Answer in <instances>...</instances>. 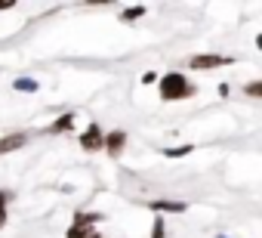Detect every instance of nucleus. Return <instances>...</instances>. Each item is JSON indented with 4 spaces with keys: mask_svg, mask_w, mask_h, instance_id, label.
Instances as JSON below:
<instances>
[{
    "mask_svg": "<svg viewBox=\"0 0 262 238\" xmlns=\"http://www.w3.org/2000/svg\"><path fill=\"white\" fill-rule=\"evenodd\" d=\"M158 87H161V99H164V102H179V99H188V96L198 93V87H194L182 71H167V74L158 81Z\"/></svg>",
    "mask_w": 262,
    "mask_h": 238,
    "instance_id": "nucleus-1",
    "label": "nucleus"
},
{
    "mask_svg": "<svg viewBox=\"0 0 262 238\" xmlns=\"http://www.w3.org/2000/svg\"><path fill=\"white\" fill-rule=\"evenodd\" d=\"M96 220H102L99 213H74V223L68 226V238H99L96 232H93V223Z\"/></svg>",
    "mask_w": 262,
    "mask_h": 238,
    "instance_id": "nucleus-2",
    "label": "nucleus"
},
{
    "mask_svg": "<svg viewBox=\"0 0 262 238\" xmlns=\"http://www.w3.org/2000/svg\"><path fill=\"white\" fill-rule=\"evenodd\" d=\"M231 62H234L231 56H219V53H201V56H191V59H188V68H191V71H210V68L231 65Z\"/></svg>",
    "mask_w": 262,
    "mask_h": 238,
    "instance_id": "nucleus-3",
    "label": "nucleus"
},
{
    "mask_svg": "<svg viewBox=\"0 0 262 238\" xmlns=\"http://www.w3.org/2000/svg\"><path fill=\"white\" fill-rule=\"evenodd\" d=\"M102 140H105L102 127H99V124H90V127L80 133V149H83V152H102Z\"/></svg>",
    "mask_w": 262,
    "mask_h": 238,
    "instance_id": "nucleus-4",
    "label": "nucleus"
},
{
    "mask_svg": "<svg viewBox=\"0 0 262 238\" xmlns=\"http://www.w3.org/2000/svg\"><path fill=\"white\" fill-rule=\"evenodd\" d=\"M102 149H105L108 158H120L123 149H126V133H123V130H111V133L102 140Z\"/></svg>",
    "mask_w": 262,
    "mask_h": 238,
    "instance_id": "nucleus-5",
    "label": "nucleus"
},
{
    "mask_svg": "<svg viewBox=\"0 0 262 238\" xmlns=\"http://www.w3.org/2000/svg\"><path fill=\"white\" fill-rule=\"evenodd\" d=\"M25 143H28V133H25V130L0 136V158H4V155H10V152H19V149H22Z\"/></svg>",
    "mask_w": 262,
    "mask_h": 238,
    "instance_id": "nucleus-6",
    "label": "nucleus"
},
{
    "mask_svg": "<svg viewBox=\"0 0 262 238\" xmlns=\"http://www.w3.org/2000/svg\"><path fill=\"white\" fill-rule=\"evenodd\" d=\"M148 207L155 210V213H185V201H173V198H155V201H148Z\"/></svg>",
    "mask_w": 262,
    "mask_h": 238,
    "instance_id": "nucleus-7",
    "label": "nucleus"
},
{
    "mask_svg": "<svg viewBox=\"0 0 262 238\" xmlns=\"http://www.w3.org/2000/svg\"><path fill=\"white\" fill-rule=\"evenodd\" d=\"M71 127H74V114H62V117H56V121L47 127V133H53V136H56V133H68Z\"/></svg>",
    "mask_w": 262,
    "mask_h": 238,
    "instance_id": "nucleus-8",
    "label": "nucleus"
},
{
    "mask_svg": "<svg viewBox=\"0 0 262 238\" xmlns=\"http://www.w3.org/2000/svg\"><path fill=\"white\" fill-rule=\"evenodd\" d=\"M16 195L10 192V189H0V229L7 226V220H10V201H13Z\"/></svg>",
    "mask_w": 262,
    "mask_h": 238,
    "instance_id": "nucleus-9",
    "label": "nucleus"
},
{
    "mask_svg": "<svg viewBox=\"0 0 262 238\" xmlns=\"http://www.w3.org/2000/svg\"><path fill=\"white\" fill-rule=\"evenodd\" d=\"M194 152V146H176V149H161V155H167V158H182V155H191Z\"/></svg>",
    "mask_w": 262,
    "mask_h": 238,
    "instance_id": "nucleus-10",
    "label": "nucleus"
},
{
    "mask_svg": "<svg viewBox=\"0 0 262 238\" xmlns=\"http://www.w3.org/2000/svg\"><path fill=\"white\" fill-rule=\"evenodd\" d=\"M145 16V7H129L120 13V22H133V19H142Z\"/></svg>",
    "mask_w": 262,
    "mask_h": 238,
    "instance_id": "nucleus-11",
    "label": "nucleus"
},
{
    "mask_svg": "<svg viewBox=\"0 0 262 238\" xmlns=\"http://www.w3.org/2000/svg\"><path fill=\"white\" fill-rule=\"evenodd\" d=\"M151 238H167V226H164V216H158V220H155V226H151Z\"/></svg>",
    "mask_w": 262,
    "mask_h": 238,
    "instance_id": "nucleus-12",
    "label": "nucleus"
},
{
    "mask_svg": "<svg viewBox=\"0 0 262 238\" xmlns=\"http://www.w3.org/2000/svg\"><path fill=\"white\" fill-rule=\"evenodd\" d=\"M16 90H25V93H34V90H37V81H28V77H19V81H16Z\"/></svg>",
    "mask_w": 262,
    "mask_h": 238,
    "instance_id": "nucleus-13",
    "label": "nucleus"
},
{
    "mask_svg": "<svg viewBox=\"0 0 262 238\" xmlns=\"http://www.w3.org/2000/svg\"><path fill=\"white\" fill-rule=\"evenodd\" d=\"M244 93L253 96V99H259V93H262V81H250V84L244 87Z\"/></svg>",
    "mask_w": 262,
    "mask_h": 238,
    "instance_id": "nucleus-14",
    "label": "nucleus"
},
{
    "mask_svg": "<svg viewBox=\"0 0 262 238\" xmlns=\"http://www.w3.org/2000/svg\"><path fill=\"white\" fill-rule=\"evenodd\" d=\"M155 81H158V74H155V71H148V74L142 77V84H155Z\"/></svg>",
    "mask_w": 262,
    "mask_h": 238,
    "instance_id": "nucleus-15",
    "label": "nucleus"
},
{
    "mask_svg": "<svg viewBox=\"0 0 262 238\" xmlns=\"http://www.w3.org/2000/svg\"><path fill=\"white\" fill-rule=\"evenodd\" d=\"M219 238H225V235H219Z\"/></svg>",
    "mask_w": 262,
    "mask_h": 238,
    "instance_id": "nucleus-16",
    "label": "nucleus"
}]
</instances>
